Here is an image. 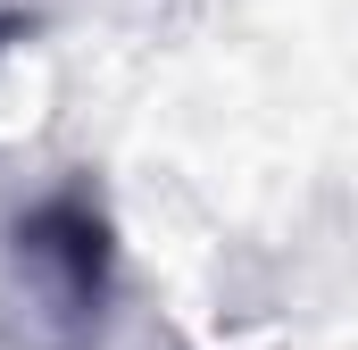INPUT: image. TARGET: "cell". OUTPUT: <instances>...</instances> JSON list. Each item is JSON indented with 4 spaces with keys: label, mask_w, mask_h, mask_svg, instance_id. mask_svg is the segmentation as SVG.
I'll use <instances>...</instances> for the list:
<instances>
[{
    "label": "cell",
    "mask_w": 358,
    "mask_h": 350,
    "mask_svg": "<svg viewBox=\"0 0 358 350\" xmlns=\"http://www.w3.org/2000/svg\"><path fill=\"white\" fill-rule=\"evenodd\" d=\"M117 309V217L92 175H59L0 217V350H100Z\"/></svg>",
    "instance_id": "cell-1"
}]
</instances>
